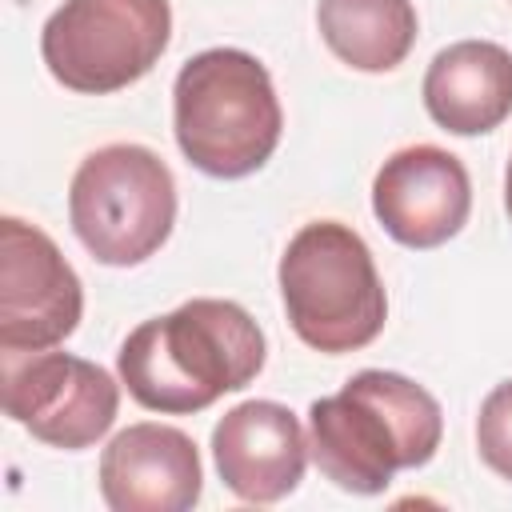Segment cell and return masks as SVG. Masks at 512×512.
<instances>
[{
	"label": "cell",
	"instance_id": "1",
	"mask_svg": "<svg viewBox=\"0 0 512 512\" xmlns=\"http://www.w3.org/2000/svg\"><path fill=\"white\" fill-rule=\"evenodd\" d=\"M116 368L140 408L184 416L256 380L264 332L236 300L200 296L136 324L116 352Z\"/></svg>",
	"mask_w": 512,
	"mask_h": 512
},
{
	"label": "cell",
	"instance_id": "2",
	"mask_svg": "<svg viewBox=\"0 0 512 512\" xmlns=\"http://www.w3.org/2000/svg\"><path fill=\"white\" fill-rule=\"evenodd\" d=\"M444 436L440 404L400 372L364 368L336 396L308 408V448L316 468L344 492L376 496L400 468H420Z\"/></svg>",
	"mask_w": 512,
	"mask_h": 512
},
{
	"label": "cell",
	"instance_id": "3",
	"mask_svg": "<svg viewBox=\"0 0 512 512\" xmlns=\"http://www.w3.org/2000/svg\"><path fill=\"white\" fill-rule=\"evenodd\" d=\"M172 120L188 164L216 180L256 172L276 152L284 128L268 68L240 48H208L180 68Z\"/></svg>",
	"mask_w": 512,
	"mask_h": 512
},
{
	"label": "cell",
	"instance_id": "4",
	"mask_svg": "<svg viewBox=\"0 0 512 512\" xmlns=\"http://www.w3.org/2000/svg\"><path fill=\"white\" fill-rule=\"evenodd\" d=\"M280 296L292 332L328 356L372 344L388 320V296L368 244L340 220L304 224L280 256Z\"/></svg>",
	"mask_w": 512,
	"mask_h": 512
},
{
	"label": "cell",
	"instance_id": "5",
	"mask_svg": "<svg viewBox=\"0 0 512 512\" xmlns=\"http://www.w3.org/2000/svg\"><path fill=\"white\" fill-rule=\"evenodd\" d=\"M68 216L100 264L132 268L168 240L176 224V180L152 148L104 144L80 160L68 188Z\"/></svg>",
	"mask_w": 512,
	"mask_h": 512
},
{
	"label": "cell",
	"instance_id": "6",
	"mask_svg": "<svg viewBox=\"0 0 512 512\" xmlns=\"http://www.w3.org/2000/svg\"><path fill=\"white\" fill-rule=\"evenodd\" d=\"M168 36V0H64L40 32V56L64 88L104 96L152 72Z\"/></svg>",
	"mask_w": 512,
	"mask_h": 512
},
{
	"label": "cell",
	"instance_id": "7",
	"mask_svg": "<svg viewBox=\"0 0 512 512\" xmlns=\"http://www.w3.org/2000/svg\"><path fill=\"white\" fill-rule=\"evenodd\" d=\"M84 312V288L48 232L20 216L0 220V348L48 352L68 340Z\"/></svg>",
	"mask_w": 512,
	"mask_h": 512
},
{
	"label": "cell",
	"instance_id": "8",
	"mask_svg": "<svg viewBox=\"0 0 512 512\" xmlns=\"http://www.w3.org/2000/svg\"><path fill=\"white\" fill-rule=\"evenodd\" d=\"M120 408L116 380L72 352H32L24 364H4V412L36 440L76 452L96 444Z\"/></svg>",
	"mask_w": 512,
	"mask_h": 512
},
{
	"label": "cell",
	"instance_id": "9",
	"mask_svg": "<svg viewBox=\"0 0 512 512\" xmlns=\"http://www.w3.org/2000/svg\"><path fill=\"white\" fill-rule=\"evenodd\" d=\"M372 212L404 248H436L452 240L472 212L468 168L436 144L392 152L372 180Z\"/></svg>",
	"mask_w": 512,
	"mask_h": 512
},
{
	"label": "cell",
	"instance_id": "10",
	"mask_svg": "<svg viewBox=\"0 0 512 512\" xmlns=\"http://www.w3.org/2000/svg\"><path fill=\"white\" fill-rule=\"evenodd\" d=\"M200 488V452L172 424H128L100 456V496L112 512H188Z\"/></svg>",
	"mask_w": 512,
	"mask_h": 512
},
{
	"label": "cell",
	"instance_id": "11",
	"mask_svg": "<svg viewBox=\"0 0 512 512\" xmlns=\"http://www.w3.org/2000/svg\"><path fill=\"white\" fill-rule=\"evenodd\" d=\"M212 456L228 492L248 504H276L296 492L308 464V440L292 408L244 400L212 428Z\"/></svg>",
	"mask_w": 512,
	"mask_h": 512
},
{
	"label": "cell",
	"instance_id": "12",
	"mask_svg": "<svg viewBox=\"0 0 512 512\" xmlns=\"http://www.w3.org/2000/svg\"><path fill=\"white\" fill-rule=\"evenodd\" d=\"M428 116L456 136H480L512 116V52L492 40H460L424 72Z\"/></svg>",
	"mask_w": 512,
	"mask_h": 512
},
{
	"label": "cell",
	"instance_id": "13",
	"mask_svg": "<svg viewBox=\"0 0 512 512\" xmlns=\"http://www.w3.org/2000/svg\"><path fill=\"white\" fill-rule=\"evenodd\" d=\"M320 36L356 72H392L416 44L412 0H320Z\"/></svg>",
	"mask_w": 512,
	"mask_h": 512
},
{
	"label": "cell",
	"instance_id": "14",
	"mask_svg": "<svg viewBox=\"0 0 512 512\" xmlns=\"http://www.w3.org/2000/svg\"><path fill=\"white\" fill-rule=\"evenodd\" d=\"M476 448L496 476L512 480V380L496 384L484 396L476 416Z\"/></svg>",
	"mask_w": 512,
	"mask_h": 512
},
{
	"label": "cell",
	"instance_id": "15",
	"mask_svg": "<svg viewBox=\"0 0 512 512\" xmlns=\"http://www.w3.org/2000/svg\"><path fill=\"white\" fill-rule=\"evenodd\" d=\"M504 208L512 216V156H508V172H504Z\"/></svg>",
	"mask_w": 512,
	"mask_h": 512
}]
</instances>
